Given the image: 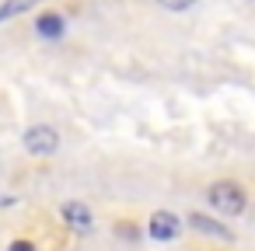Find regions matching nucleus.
<instances>
[{"label":"nucleus","mask_w":255,"mask_h":251,"mask_svg":"<svg viewBox=\"0 0 255 251\" xmlns=\"http://www.w3.org/2000/svg\"><path fill=\"white\" fill-rule=\"evenodd\" d=\"M206 199H210V206H213L217 213H224V216H241L245 206H248L245 188H241L238 181H231V178L213 181V185L206 188Z\"/></svg>","instance_id":"f257e3e1"},{"label":"nucleus","mask_w":255,"mask_h":251,"mask_svg":"<svg viewBox=\"0 0 255 251\" xmlns=\"http://www.w3.org/2000/svg\"><path fill=\"white\" fill-rule=\"evenodd\" d=\"M7 251H35V244H32V241H11Z\"/></svg>","instance_id":"1a4fd4ad"},{"label":"nucleus","mask_w":255,"mask_h":251,"mask_svg":"<svg viewBox=\"0 0 255 251\" xmlns=\"http://www.w3.org/2000/svg\"><path fill=\"white\" fill-rule=\"evenodd\" d=\"M25 150L39 154V157H49V154L60 150V133L53 126H32V129H25Z\"/></svg>","instance_id":"f03ea898"},{"label":"nucleus","mask_w":255,"mask_h":251,"mask_svg":"<svg viewBox=\"0 0 255 251\" xmlns=\"http://www.w3.org/2000/svg\"><path fill=\"white\" fill-rule=\"evenodd\" d=\"M35 4H39V0H7V4L0 7V21H7V18H18V14L32 11Z\"/></svg>","instance_id":"0eeeda50"},{"label":"nucleus","mask_w":255,"mask_h":251,"mask_svg":"<svg viewBox=\"0 0 255 251\" xmlns=\"http://www.w3.org/2000/svg\"><path fill=\"white\" fill-rule=\"evenodd\" d=\"M196 234H210V237H220V241H231V230L224 227V223H217L213 216H203V213H189V220H185Z\"/></svg>","instance_id":"39448f33"},{"label":"nucleus","mask_w":255,"mask_h":251,"mask_svg":"<svg viewBox=\"0 0 255 251\" xmlns=\"http://www.w3.org/2000/svg\"><path fill=\"white\" fill-rule=\"evenodd\" d=\"M157 4H161L164 11H189L196 0H157Z\"/></svg>","instance_id":"6e6552de"},{"label":"nucleus","mask_w":255,"mask_h":251,"mask_svg":"<svg viewBox=\"0 0 255 251\" xmlns=\"http://www.w3.org/2000/svg\"><path fill=\"white\" fill-rule=\"evenodd\" d=\"M147 234H150L154 241H175V237L182 234V220H178L175 213H168V209H157V213H150V220H147Z\"/></svg>","instance_id":"7ed1b4c3"},{"label":"nucleus","mask_w":255,"mask_h":251,"mask_svg":"<svg viewBox=\"0 0 255 251\" xmlns=\"http://www.w3.org/2000/svg\"><path fill=\"white\" fill-rule=\"evenodd\" d=\"M60 216H63V223H67L70 230H77V234H88V230L95 227V216H91L88 202H77V199L63 202V206H60Z\"/></svg>","instance_id":"20e7f679"},{"label":"nucleus","mask_w":255,"mask_h":251,"mask_svg":"<svg viewBox=\"0 0 255 251\" xmlns=\"http://www.w3.org/2000/svg\"><path fill=\"white\" fill-rule=\"evenodd\" d=\"M63 28H67V21H63L56 11H46V14H39V21H35V32H39L42 39H60Z\"/></svg>","instance_id":"423d86ee"}]
</instances>
